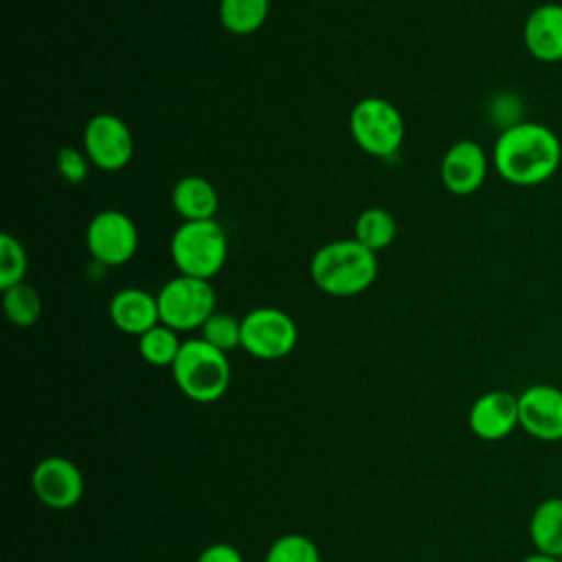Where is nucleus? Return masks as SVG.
Here are the masks:
<instances>
[{"instance_id":"obj_3","label":"nucleus","mask_w":562,"mask_h":562,"mask_svg":"<svg viewBox=\"0 0 562 562\" xmlns=\"http://www.w3.org/2000/svg\"><path fill=\"white\" fill-rule=\"evenodd\" d=\"M171 375L180 393L191 402H217L231 386L228 353L202 338L182 340L178 358L171 364Z\"/></svg>"},{"instance_id":"obj_12","label":"nucleus","mask_w":562,"mask_h":562,"mask_svg":"<svg viewBox=\"0 0 562 562\" xmlns=\"http://www.w3.org/2000/svg\"><path fill=\"white\" fill-rule=\"evenodd\" d=\"M487 154L476 140H457L441 158L439 176L443 187L454 195L476 193L487 178Z\"/></svg>"},{"instance_id":"obj_4","label":"nucleus","mask_w":562,"mask_h":562,"mask_svg":"<svg viewBox=\"0 0 562 562\" xmlns=\"http://www.w3.org/2000/svg\"><path fill=\"white\" fill-rule=\"evenodd\" d=\"M169 252L180 274L211 281L226 263L228 237L215 220L182 222L171 235Z\"/></svg>"},{"instance_id":"obj_24","label":"nucleus","mask_w":562,"mask_h":562,"mask_svg":"<svg viewBox=\"0 0 562 562\" xmlns=\"http://www.w3.org/2000/svg\"><path fill=\"white\" fill-rule=\"evenodd\" d=\"M26 268H29V257L22 241L11 233H2L0 235V290L22 283Z\"/></svg>"},{"instance_id":"obj_15","label":"nucleus","mask_w":562,"mask_h":562,"mask_svg":"<svg viewBox=\"0 0 562 562\" xmlns=\"http://www.w3.org/2000/svg\"><path fill=\"white\" fill-rule=\"evenodd\" d=\"M112 325L130 336H143L160 323L158 299L140 288H123L110 301Z\"/></svg>"},{"instance_id":"obj_5","label":"nucleus","mask_w":562,"mask_h":562,"mask_svg":"<svg viewBox=\"0 0 562 562\" xmlns=\"http://www.w3.org/2000/svg\"><path fill=\"white\" fill-rule=\"evenodd\" d=\"M349 130L356 145L375 158L397 154L406 134L404 116L382 97L360 99L349 114Z\"/></svg>"},{"instance_id":"obj_16","label":"nucleus","mask_w":562,"mask_h":562,"mask_svg":"<svg viewBox=\"0 0 562 562\" xmlns=\"http://www.w3.org/2000/svg\"><path fill=\"white\" fill-rule=\"evenodd\" d=\"M171 206L184 222L213 220L220 206V198L206 178L184 176L171 189Z\"/></svg>"},{"instance_id":"obj_19","label":"nucleus","mask_w":562,"mask_h":562,"mask_svg":"<svg viewBox=\"0 0 562 562\" xmlns=\"http://www.w3.org/2000/svg\"><path fill=\"white\" fill-rule=\"evenodd\" d=\"M397 235V222L395 217L382 209V206H369L364 209L358 220H356V226H353V237L367 246L369 250L378 252V250H384L386 246L393 244Z\"/></svg>"},{"instance_id":"obj_22","label":"nucleus","mask_w":562,"mask_h":562,"mask_svg":"<svg viewBox=\"0 0 562 562\" xmlns=\"http://www.w3.org/2000/svg\"><path fill=\"white\" fill-rule=\"evenodd\" d=\"M263 562H321L316 542L303 533H283L266 551Z\"/></svg>"},{"instance_id":"obj_20","label":"nucleus","mask_w":562,"mask_h":562,"mask_svg":"<svg viewBox=\"0 0 562 562\" xmlns=\"http://www.w3.org/2000/svg\"><path fill=\"white\" fill-rule=\"evenodd\" d=\"M182 347V340L178 338V331L158 323L143 336H138V353L140 358L151 367H169L178 358V351Z\"/></svg>"},{"instance_id":"obj_14","label":"nucleus","mask_w":562,"mask_h":562,"mask_svg":"<svg viewBox=\"0 0 562 562\" xmlns=\"http://www.w3.org/2000/svg\"><path fill=\"white\" fill-rule=\"evenodd\" d=\"M522 42L527 53L542 64L562 61V4H538L525 20Z\"/></svg>"},{"instance_id":"obj_11","label":"nucleus","mask_w":562,"mask_h":562,"mask_svg":"<svg viewBox=\"0 0 562 562\" xmlns=\"http://www.w3.org/2000/svg\"><path fill=\"white\" fill-rule=\"evenodd\" d=\"M518 426L542 443L562 441V389L531 384L518 393Z\"/></svg>"},{"instance_id":"obj_10","label":"nucleus","mask_w":562,"mask_h":562,"mask_svg":"<svg viewBox=\"0 0 562 562\" xmlns=\"http://www.w3.org/2000/svg\"><path fill=\"white\" fill-rule=\"evenodd\" d=\"M81 470L61 454L44 457L31 472V490L37 501L55 512L72 509L83 496Z\"/></svg>"},{"instance_id":"obj_23","label":"nucleus","mask_w":562,"mask_h":562,"mask_svg":"<svg viewBox=\"0 0 562 562\" xmlns=\"http://www.w3.org/2000/svg\"><path fill=\"white\" fill-rule=\"evenodd\" d=\"M200 338L228 353L241 347V318H235L226 312H213L200 327Z\"/></svg>"},{"instance_id":"obj_21","label":"nucleus","mask_w":562,"mask_h":562,"mask_svg":"<svg viewBox=\"0 0 562 562\" xmlns=\"http://www.w3.org/2000/svg\"><path fill=\"white\" fill-rule=\"evenodd\" d=\"M2 310L11 325L31 327L40 321L42 299L33 285L22 281L18 285L2 290Z\"/></svg>"},{"instance_id":"obj_27","label":"nucleus","mask_w":562,"mask_h":562,"mask_svg":"<svg viewBox=\"0 0 562 562\" xmlns=\"http://www.w3.org/2000/svg\"><path fill=\"white\" fill-rule=\"evenodd\" d=\"M520 562H562V558H555V555H549L542 551H533V553L525 555Z\"/></svg>"},{"instance_id":"obj_13","label":"nucleus","mask_w":562,"mask_h":562,"mask_svg":"<svg viewBox=\"0 0 562 562\" xmlns=\"http://www.w3.org/2000/svg\"><path fill=\"white\" fill-rule=\"evenodd\" d=\"M468 426L483 441H503L518 428V395L503 389L479 395L468 411Z\"/></svg>"},{"instance_id":"obj_7","label":"nucleus","mask_w":562,"mask_h":562,"mask_svg":"<svg viewBox=\"0 0 562 562\" xmlns=\"http://www.w3.org/2000/svg\"><path fill=\"white\" fill-rule=\"evenodd\" d=\"M299 327L279 307H255L241 318V349L259 360H279L294 351Z\"/></svg>"},{"instance_id":"obj_2","label":"nucleus","mask_w":562,"mask_h":562,"mask_svg":"<svg viewBox=\"0 0 562 562\" xmlns=\"http://www.w3.org/2000/svg\"><path fill=\"white\" fill-rule=\"evenodd\" d=\"M310 277L329 296H356L375 281L378 257L356 237L334 239L314 252Z\"/></svg>"},{"instance_id":"obj_8","label":"nucleus","mask_w":562,"mask_h":562,"mask_svg":"<svg viewBox=\"0 0 562 562\" xmlns=\"http://www.w3.org/2000/svg\"><path fill=\"white\" fill-rule=\"evenodd\" d=\"M86 246L97 263L105 268L123 266L138 250V228L127 213L103 209L86 228Z\"/></svg>"},{"instance_id":"obj_6","label":"nucleus","mask_w":562,"mask_h":562,"mask_svg":"<svg viewBox=\"0 0 562 562\" xmlns=\"http://www.w3.org/2000/svg\"><path fill=\"white\" fill-rule=\"evenodd\" d=\"M160 323L180 331L200 329L215 312V290L211 281L176 274L156 294Z\"/></svg>"},{"instance_id":"obj_26","label":"nucleus","mask_w":562,"mask_h":562,"mask_svg":"<svg viewBox=\"0 0 562 562\" xmlns=\"http://www.w3.org/2000/svg\"><path fill=\"white\" fill-rule=\"evenodd\" d=\"M195 562H244V558H241L239 549H235L233 544L213 542L198 553Z\"/></svg>"},{"instance_id":"obj_1","label":"nucleus","mask_w":562,"mask_h":562,"mask_svg":"<svg viewBox=\"0 0 562 562\" xmlns=\"http://www.w3.org/2000/svg\"><path fill=\"white\" fill-rule=\"evenodd\" d=\"M562 162L558 134L536 121H520L503 130L492 149L496 173L516 187H538L547 182Z\"/></svg>"},{"instance_id":"obj_17","label":"nucleus","mask_w":562,"mask_h":562,"mask_svg":"<svg viewBox=\"0 0 562 562\" xmlns=\"http://www.w3.org/2000/svg\"><path fill=\"white\" fill-rule=\"evenodd\" d=\"M529 540L536 551L562 558V496L544 498L533 507Z\"/></svg>"},{"instance_id":"obj_9","label":"nucleus","mask_w":562,"mask_h":562,"mask_svg":"<svg viewBox=\"0 0 562 562\" xmlns=\"http://www.w3.org/2000/svg\"><path fill=\"white\" fill-rule=\"evenodd\" d=\"M81 143L90 162L101 171H121L134 154L127 123L110 112H99L86 123Z\"/></svg>"},{"instance_id":"obj_18","label":"nucleus","mask_w":562,"mask_h":562,"mask_svg":"<svg viewBox=\"0 0 562 562\" xmlns=\"http://www.w3.org/2000/svg\"><path fill=\"white\" fill-rule=\"evenodd\" d=\"M270 13V0H220L217 15L222 26L233 35L259 31Z\"/></svg>"},{"instance_id":"obj_25","label":"nucleus","mask_w":562,"mask_h":562,"mask_svg":"<svg viewBox=\"0 0 562 562\" xmlns=\"http://www.w3.org/2000/svg\"><path fill=\"white\" fill-rule=\"evenodd\" d=\"M55 162H57L59 176L70 184H81L88 178V171L92 165L86 151L77 147H61L55 156Z\"/></svg>"}]
</instances>
